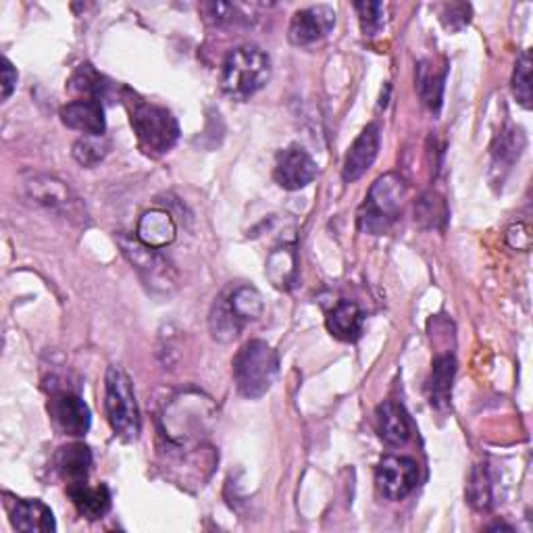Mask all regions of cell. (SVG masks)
I'll return each instance as SVG.
<instances>
[{
  "label": "cell",
  "instance_id": "obj_1",
  "mask_svg": "<svg viewBox=\"0 0 533 533\" xmlns=\"http://www.w3.org/2000/svg\"><path fill=\"white\" fill-rule=\"evenodd\" d=\"M123 105L128 109L134 134L146 155L163 157L180 140V123L169 109L148 103L128 88L123 90Z\"/></svg>",
  "mask_w": 533,
  "mask_h": 533
},
{
  "label": "cell",
  "instance_id": "obj_2",
  "mask_svg": "<svg viewBox=\"0 0 533 533\" xmlns=\"http://www.w3.org/2000/svg\"><path fill=\"white\" fill-rule=\"evenodd\" d=\"M271 59L263 48L244 44L234 48L221 67V88L236 100H246L271 80Z\"/></svg>",
  "mask_w": 533,
  "mask_h": 533
},
{
  "label": "cell",
  "instance_id": "obj_3",
  "mask_svg": "<svg viewBox=\"0 0 533 533\" xmlns=\"http://www.w3.org/2000/svg\"><path fill=\"white\" fill-rule=\"evenodd\" d=\"M277 373V352L265 340L246 342L234 357L236 388L248 400L263 398L273 388Z\"/></svg>",
  "mask_w": 533,
  "mask_h": 533
},
{
  "label": "cell",
  "instance_id": "obj_4",
  "mask_svg": "<svg viewBox=\"0 0 533 533\" xmlns=\"http://www.w3.org/2000/svg\"><path fill=\"white\" fill-rule=\"evenodd\" d=\"M105 388L107 417L115 436H119L123 442H136L142 431V419L132 379L121 367H109Z\"/></svg>",
  "mask_w": 533,
  "mask_h": 533
},
{
  "label": "cell",
  "instance_id": "obj_5",
  "mask_svg": "<svg viewBox=\"0 0 533 533\" xmlns=\"http://www.w3.org/2000/svg\"><path fill=\"white\" fill-rule=\"evenodd\" d=\"M117 244L150 292L171 294L180 286V273L165 255H161L159 248L142 244L136 236H119Z\"/></svg>",
  "mask_w": 533,
  "mask_h": 533
},
{
  "label": "cell",
  "instance_id": "obj_6",
  "mask_svg": "<svg viewBox=\"0 0 533 533\" xmlns=\"http://www.w3.org/2000/svg\"><path fill=\"white\" fill-rule=\"evenodd\" d=\"M406 198V184L398 173H386L371 186L367 202L361 207V230L379 236L390 230Z\"/></svg>",
  "mask_w": 533,
  "mask_h": 533
},
{
  "label": "cell",
  "instance_id": "obj_7",
  "mask_svg": "<svg viewBox=\"0 0 533 533\" xmlns=\"http://www.w3.org/2000/svg\"><path fill=\"white\" fill-rule=\"evenodd\" d=\"M32 200H36L40 207L53 211L73 223H86L88 215L82 205V200L73 194V190L57 180L53 175H36L25 184Z\"/></svg>",
  "mask_w": 533,
  "mask_h": 533
},
{
  "label": "cell",
  "instance_id": "obj_8",
  "mask_svg": "<svg viewBox=\"0 0 533 533\" xmlns=\"http://www.w3.org/2000/svg\"><path fill=\"white\" fill-rule=\"evenodd\" d=\"M379 494L388 500H404L419 484V465L409 456H384L375 471Z\"/></svg>",
  "mask_w": 533,
  "mask_h": 533
},
{
  "label": "cell",
  "instance_id": "obj_9",
  "mask_svg": "<svg viewBox=\"0 0 533 533\" xmlns=\"http://www.w3.org/2000/svg\"><path fill=\"white\" fill-rule=\"evenodd\" d=\"M48 413L61 434L71 438L86 436L92 425L88 404L71 390H53L48 400Z\"/></svg>",
  "mask_w": 533,
  "mask_h": 533
},
{
  "label": "cell",
  "instance_id": "obj_10",
  "mask_svg": "<svg viewBox=\"0 0 533 533\" xmlns=\"http://www.w3.org/2000/svg\"><path fill=\"white\" fill-rule=\"evenodd\" d=\"M317 173H319L317 163L309 152L298 144H292L277 155L273 180L277 182L279 188H284L288 192H296L313 184Z\"/></svg>",
  "mask_w": 533,
  "mask_h": 533
},
{
  "label": "cell",
  "instance_id": "obj_11",
  "mask_svg": "<svg viewBox=\"0 0 533 533\" xmlns=\"http://www.w3.org/2000/svg\"><path fill=\"white\" fill-rule=\"evenodd\" d=\"M336 25V11L329 5L300 9L290 21V42L294 46H309L329 36Z\"/></svg>",
  "mask_w": 533,
  "mask_h": 533
},
{
  "label": "cell",
  "instance_id": "obj_12",
  "mask_svg": "<svg viewBox=\"0 0 533 533\" xmlns=\"http://www.w3.org/2000/svg\"><path fill=\"white\" fill-rule=\"evenodd\" d=\"M379 142H382V136H379L377 123H369L357 136V140L352 142L344 157L342 177L346 184H354L357 180H361V177L371 169V165L379 155Z\"/></svg>",
  "mask_w": 533,
  "mask_h": 533
},
{
  "label": "cell",
  "instance_id": "obj_13",
  "mask_svg": "<svg viewBox=\"0 0 533 533\" xmlns=\"http://www.w3.org/2000/svg\"><path fill=\"white\" fill-rule=\"evenodd\" d=\"M61 121L84 136H103L107 130L103 100H71L61 109Z\"/></svg>",
  "mask_w": 533,
  "mask_h": 533
},
{
  "label": "cell",
  "instance_id": "obj_14",
  "mask_svg": "<svg viewBox=\"0 0 533 533\" xmlns=\"http://www.w3.org/2000/svg\"><path fill=\"white\" fill-rule=\"evenodd\" d=\"M375 425H377V434L388 446H404L411 440V419L409 413L404 411V406L386 400L377 406L375 411Z\"/></svg>",
  "mask_w": 533,
  "mask_h": 533
},
{
  "label": "cell",
  "instance_id": "obj_15",
  "mask_svg": "<svg viewBox=\"0 0 533 533\" xmlns=\"http://www.w3.org/2000/svg\"><path fill=\"white\" fill-rule=\"evenodd\" d=\"M67 494L75 506V511L88 521L103 519L111 511L113 496L109 486L105 484L88 486L86 481H82V484H69Z\"/></svg>",
  "mask_w": 533,
  "mask_h": 533
},
{
  "label": "cell",
  "instance_id": "obj_16",
  "mask_svg": "<svg viewBox=\"0 0 533 533\" xmlns=\"http://www.w3.org/2000/svg\"><path fill=\"white\" fill-rule=\"evenodd\" d=\"M327 329L340 342H357L363 336L365 315L357 302L340 300L327 315Z\"/></svg>",
  "mask_w": 533,
  "mask_h": 533
},
{
  "label": "cell",
  "instance_id": "obj_17",
  "mask_svg": "<svg viewBox=\"0 0 533 533\" xmlns=\"http://www.w3.org/2000/svg\"><path fill=\"white\" fill-rule=\"evenodd\" d=\"M11 523L19 531L50 533L57 529L53 511L42 500H17L11 511Z\"/></svg>",
  "mask_w": 533,
  "mask_h": 533
},
{
  "label": "cell",
  "instance_id": "obj_18",
  "mask_svg": "<svg viewBox=\"0 0 533 533\" xmlns=\"http://www.w3.org/2000/svg\"><path fill=\"white\" fill-rule=\"evenodd\" d=\"M175 236H177V225L167 211L161 209L146 211L138 221L136 238L150 248H159V250L167 248L175 240Z\"/></svg>",
  "mask_w": 533,
  "mask_h": 533
},
{
  "label": "cell",
  "instance_id": "obj_19",
  "mask_svg": "<svg viewBox=\"0 0 533 533\" xmlns=\"http://www.w3.org/2000/svg\"><path fill=\"white\" fill-rule=\"evenodd\" d=\"M55 467L59 475L69 484H82L88 479L92 469V452L86 444L73 442L67 446H61L55 454Z\"/></svg>",
  "mask_w": 533,
  "mask_h": 533
},
{
  "label": "cell",
  "instance_id": "obj_20",
  "mask_svg": "<svg viewBox=\"0 0 533 533\" xmlns=\"http://www.w3.org/2000/svg\"><path fill=\"white\" fill-rule=\"evenodd\" d=\"M454 375H456V359L452 354H440V357L434 359L427 382V394L431 406H436V409H446L450 404Z\"/></svg>",
  "mask_w": 533,
  "mask_h": 533
},
{
  "label": "cell",
  "instance_id": "obj_21",
  "mask_svg": "<svg viewBox=\"0 0 533 533\" xmlns=\"http://www.w3.org/2000/svg\"><path fill=\"white\" fill-rule=\"evenodd\" d=\"M267 277L277 290H290L296 284L298 257L294 246H279L267 259Z\"/></svg>",
  "mask_w": 533,
  "mask_h": 533
},
{
  "label": "cell",
  "instance_id": "obj_22",
  "mask_svg": "<svg viewBox=\"0 0 533 533\" xmlns=\"http://www.w3.org/2000/svg\"><path fill=\"white\" fill-rule=\"evenodd\" d=\"M67 92L73 100H103L109 92V84L90 63H84L71 75Z\"/></svg>",
  "mask_w": 533,
  "mask_h": 533
},
{
  "label": "cell",
  "instance_id": "obj_23",
  "mask_svg": "<svg viewBox=\"0 0 533 533\" xmlns=\"http://www.w3.org/2000/svg\"><path fill=\"white\" fill-rule=\"evenodd\" d=\"M446 82V67H436L434 61H421L417 67V88L429 111H440Z\"/></svg>",
  "mask_w": 533,
  "mask_h": 533
},
{
  "label": "cell",
  "instance_id": "obj_24",
  "mask_svg": "<svg viewBox=\"0 0 533 533\" xmlns=\"http://www.w3.org/2000/svg\"><path fill=\"white\" fill-rule=\"evenodd\" d=\"M244 327V321L236 315V311L232 309L230 298L221 296L211 309V317H209V329L215 340L219 342H232L240 336Z\"/></svg>",
  "mask_w": 533,
  "mask_h": 533
},
{
  "label": "cell",
  "instance_id": "obj_25",
  "mask_svg": "<svg viewBox=\"0 0 533 533\" xmlns=\"http://www.w3.org/2000/svg\"><path fill=\"white\" fill-rule=\"evenodd\" d=\"M467 500L475 511H490L494 504V484L488 465L473 469L467 484Z\"/></svg>",
  "mask_w": 533,
  "mask_h": 533
},
{
  "label": "cell",
  "instance_id": "obj_26",
  "mask_svg": "<svg viewBox=\"0 0 533 533\" xmlns=\"http://www.w3.org/2000/svg\"><path fill=\"white\" fill-rule=\"evenodd\" d=\"M230 304H232V309L236 311V315L248 323V321H257L261 315H263V309H265V304H263V296L257 288H252V286H240L236 288L230 296Z\"/></svg>",
  "mask_w": 533,
  "mask_h": 533
},
{
  "label": "cell",
  "instance_id": "obj_27",
  "mask_svg": "<svg viewBox=\"0 0 533 533\" xmlns=\"http://www.w3.org/2000/svg\"><path fill=\"white\" fill-rule=\"evenodd\" d=\"M415 215H417V221L423 227H442L446 223V219H448L446 202H444L442 196L429 192L417 202Z\"/></svg>",
  "mask_w": 533,
  "mask_h": 533
},
{
  "label": "cell",
  "instance_id": "obj_28",
  "mask_svg": "<svg viewBox=\"0 0 533 533\" xmlns=\"http://www.w3.org/2000/svg\"><path fill=\"white\" fill-rule=\"evenodd\" d=\"M109 144L103 136H86L73 144V159L84 167H94L107 157Z\"/></svg>",
  "mask_w": 533,
  "mask_h": 533
},
{
  "label": "cell",
  "instance_id": "obj_29",
  "mask_svg": "<svg viewBox=\"0 0 533 533\" xmlns=\"http://www.w3.org/2000/svg\"><path fill=\"white\" fill-rule=\"evenodd\" d=\"M513 94L519 100V105L525 109H531V55L529 50L517 59L515 71H513Z\"/></svg>",
  "mask_w": 533,
  "mask_h": 533
},
{
  "label": "cell",
  "instance_id": "obj_30",
  "mask_svg": "<svg viewBox=\"0 0 533 533\" xmlns=\"http://www.w3.org/2000/svg\"><path fill=\"white\" fill-rule=\"evenodd\" d=\"M359 13L361 30L365 36H375L384 30L386 25V5L384 3H373V0H363V3L354 5Z\"/></svg>",
  "mask_w": 533,
  "mask_h": 533
},
{
  "label": "cell",
  "instance_id": "obj_31",
  "mask_svg": "<svg viewBox=\"0 0 533 533\" xmlns=\"http://www.w3.org/2000/svg\"><path fill=\"white\" fill-rule=\"evenodd\" d=\"M442 25L450 32H461L465 25L471 21V5L465 3H454V5H444L442 9Z\"/></svg>",
  "mask_w": 533,
  "mask_h": 533
},
{
  "label": "cell",
  "instance_id": "obj_32",
  "mask_svg": "<svg viewBox=\"0 0 533 533\" xmlns=\"http://www.w3.org/2000/svg\"><path fill=\"white\" fill-rule=\"evenodd\" d=\"M202 11L207 13V21H211L215 25L240 21V17H236V7L227 5V3H209V5L202 7Z\"/></svg>",
  "mask_w": 533,
  "mask_h": 533
},
{
  "label": "cell",
  "instance_id": "obj_33",
  "mask_svg": "<svg viewBox=\"0 0 533 533\" xmlns=\"http://www.w3.org/2000/svg\"><path fill=\"white\" fill-rule=\"evenodd\" d=\"M506 242H509L515 250H529L531 246V234H529V227L523 223L513 225L509 232H506Z\"/></svg>",
  "mask_w": 533,
  "mask_h": 533
},
{
  "label": "cell",
  "instance_id": "obj_34",
  "mask_svg": "<svg viewBox=\"0 0 533 533\" xmlns=\"http://www.w3.org/2000/svg\"><path fill=\"white\" fill-rule=\"evenodd\" d=\"M0 78H3V100H9L11 94L15 92L17 88V69L13 67V63L3 57V67H0Z\"/></svg>",
  "mask_w": 533,
  "mask_h": 533
}]
</instances>
